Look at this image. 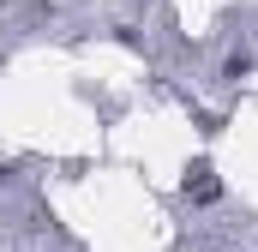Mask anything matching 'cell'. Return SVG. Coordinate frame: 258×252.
<instances>
[{
	"label": "cell",
	"mask_w": 258,
	"mask_h": 252,
	"mask_svg": "<svg viewBox=\"0 0 258 252\" xmlns=\"http://www.w3.org/2000/svg\"><path fill=\"white\" fill-rule=\"evenodd\" d=\"M6 174H12V168H6V162H0V180H6Z\"/></svg>",
	"instance_id": "3957f363"
},
{
	"label": "cell",
	"mask_w": 258,
	"mask_h": 252,
	"mask_svg": "<svg viewBox=\"0 0 258 252\" xmlns=\"http://www.w3.org/2000/svg\"><path fill=\"white\" fill-rule=\"evenodd\" d=\"M252 72V54H228V66H222V78H246Z\"/></svg>",
	"instance_id": "7a4b0ae2"
},
{
	"label": "cell",
	"mask_w": 258,
	"mask_h": 252,
	"mask_svg": "<svg viewBox=\"0 0 258 252\" xmlns=\"http://www.w3.org/2000/svg\"><path fill=\"white\" fill-rule=\"evenodd\" d=\"M186 198H192V204H216V198H222V180H216L210 168H198V174H186Z\"/></svg>",
	"instance_id": "6da1fadb"
}]
</instances>
